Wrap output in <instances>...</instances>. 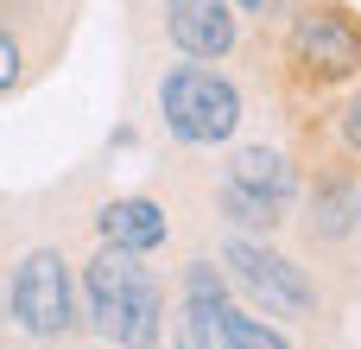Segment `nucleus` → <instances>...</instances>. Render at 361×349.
Returning <instances> with one entry per match:
<instances>
[{
  "label": "nucleus",
  "instance_id": "obj_12",
  "mask_svg": "<svg viewBox=\"0 0 361 349\" xmlns=\"http://www.w3.org/2000/svg\"><path fill=\"white\" fill-rule=\"evenodd\" d=\"M228 349H235V343H228Z\"/></svg>",
  "mask_w": 361,
  "mask_h": 349
},
{
  "label": "nucleus",
  "instance_id": "obj_9",
  "mask_svg": "<svg viewBox=\"0 0 361 349\" xmlns=\"http://www.w3.org/2000/svg\"><path fill=\"white\" fill-rule=\"evenodd\" d=\"M222 337H228L235 349H286L273 331H267V324H254L247 312H228V318H222Z\"/></svg>",
  "mask_w": 361,
  "mask_h": 349
},
{
  "label": "nucleus",
  "instance_id": "obj_2",
  "mask_svg": "<svg viewBox=\"0 0 361 349\" xmlns=\"http://www.w3.org/2000/svg\"><path fill=\"white\" fill-rule=\"evenodd\" d=\"M165 127L190 146H216L241 127V95L228 76L203 70V64H184L165 76Z\"/></svg>",
  "mask_w": 361,
  "mask_h": 349
},
{
  "label": "nucleus",
  "instance_id": "obj_4",
  "mask_svg": "<svg viewBox=\"0 0 361 349\" xmlns=\"http://www.w3.org/2000/svg\"><path fill=\"white\" fill-rule=\"evenodd\" d=\"M292 64H298V76H311V83L361 76V25L343 6L298 13V25H292Z\"/></svg>",
  "mask_w": 361,
  "mask_h": 349
},
{
  "label": "nucleus",
  "instance_id": "obj_7",
  "mask_svg": "<svg viewBox=\"0 0 361 349\" xmlns=\"http://www.w3.org/2000/svg\"><path fill=\"white\" fill-rule=\"evenodd\" d=\"M165 210L152 203V197H114L108 210H102V242H114V248H133V254H146V248H159L165 242Z\"/></svg>",
  "mask_w": 361,
  "mask_h": 349
},
{
  "label": "nucleus",
  "instance_id": "obj_10",
  "mask_svg": "<svg viewBox=\"0 0 361 349\" xmlns=\"http://www.w3.org/2000/svg\"><path fill=\"white\" fill-rule=\"evenodd\" d=\"M343 146H349V153H361V89L349 95V108H343Z\"/></svg>",
  "mask_w": 361,
  "mask_h": 349
},
{
  "label": "nucleus",
  "instance_id": "obj_1",
  "mask_svg": "<svg viewBox=\"0 0 361 349\" xmlns=\"http://www.w3.org/2000/svg\"><path fill=\"white\" fill-rule=\"evenodd\" d=\"M82 286H89V318H95V337L114 349H152L159 343V324H165V292L152 280V267H140L133 248H114L102 242L82 267Z\"/></svg>",
  "mask_w": 361,
  "mask_h": 349
},
{
  "label": "nucleus",
  "instance_id": "obj_8",
  "mask_svg": "<svg viewBox=\"0 0 361 349\" xmlns=\"http://www.w3.org/2000/svg\"><path fill=\"white\" fill-rule=\"evenodd\" d=\"M228 184H241V191H254V197H267V203H286V197H292V165H286L279 153L247 146V153H235Z\"/></svg>",
  "mask_w": 361,
  "mask_h": 349
},
{
  "label": "nucleus",
  "instance_id": "obj_5",
  "mask_svg": "<svg viewBox=\"0 0 361 349\" xmlns=\"http://www.w3.org/2000/svg\"><path fill=\"white\" fill-rule=\"evenodd\" d=\"M228 261H235V273L254 286V299H260L267 312H311V280H305L292 261H279V254H267V248H254V242H235Z\"/></svg>",
  "mask_w": 361,
  "mask_h": 349
},
{
  "label": "nucleus",
  "instance_id": "obj_3",
  "mask_svg": "<svg viewBox=\"0 0 361 349\" xmlns=\"http://www.w3.org/2000/svg\"><path fill=\"white\" fill-rule=\"evenodd\" d=\"M13 324L38 343H63L76 331V286H70V261L57 248H32L13 273Z\"/></svg>",
  "mask_w": 361,
  "mask_h": 349
},
{
  "label": "nucleus",
  "instance_id": "obj_6",
  "mask_svg": "<svg viewBox=\"0 0 361 349\" xmlns=\"http://www.w3.org/2000/svg\"><path fill=\"white\" fill-rule=\"evenodd\" d=\"M165 25L178 51L190 57H222L235 45V6L228 0H165Z\"/></svg>",
  "mask_w": 361,
  "mask_h": 349
},
{
  "label": "nucleus",
  "instance_id": "obj_11",
  "mask_svg": "<svg viewBox=\"0 0 361 349\" xmlns=\"http://www.w3.org/2000/svg\"><path fill=\"white\" fill-rule=\"evenodd\" d=\"M241 6H260V0H241Z\"/></svg>",
  "mask_w": 361,
  "mask_h": 349
}]
</instances>
